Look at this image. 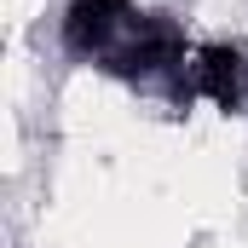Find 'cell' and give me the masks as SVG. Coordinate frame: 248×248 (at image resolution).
I'll return each mask as SVG.
<instances>
[{
	"mask_svg": "<svg viewBox=\"0 0 248 248\" xmlns=\"http://www.w3.org/2000/svg\"><path fill=\"white\" fill-rule=\"evenodd\" d=\"M133 0H63V52L69 58H87V63H110V52L122 46V35L133 29Z\"/></svg>",
	"mask_w": 248,
	"mask_h": 248,
	"instance_id": "1",
	"label": "cell"
},
{
	"mask_svg": "<svg viewBox=\"0 0 248 248\" xmlns=\"http://www.w3.org/2000/svg\"><path fill=\"white\" fill-rule=\"evenodd\" d=\"M173 98H208L214 110H243L248 98V58L237 46L214 41V46H190V63L173 87Z\"/></svg>",
	"mask_w": 248,
	"mask_h": 248,
	"instance_id": "2",
	"label": "cell"
}]
</instances>
